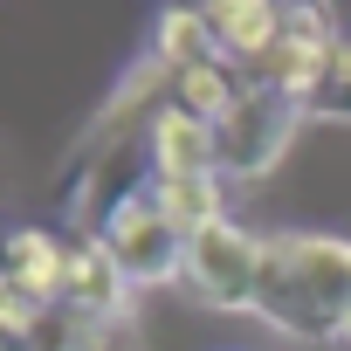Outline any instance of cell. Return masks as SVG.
<instances>
[{
	"label": "cell",
	"mask_w": 351,
	"mask_h": 351,
	"mask_svg": "<svg viewBox=\"0 0 351 351\" xmlns=\"http://www.w3.org/2000/svg\"><path fill=\"white\" fill-rule=\"evenodd\" d=\"M255 317L282 337H344L351 324V241L344 234H269L262 241V282Z\"/></svg>",
	"instance_id": "6da1fadb"
},
{
	"label": "cell",
	"mask_w": 351,
	"mask_h": 351,
	"mask_svg": "<svg viewBox=\"0 0 351 351\" xmlns=\"http://www.w3.org/2000/svg\"><path fill=\"white\" fill-rule=\"evenodd\" d=\"M97 241L110 248L124 282H172V276H186V234L172 228L165 207L152 200V180L117 200V214L97 228Z\"/></svg>",
	"instance_id": "7a4b0ae2"
},
{
	"label": "cell",
	"mask_w": 351,
	"mask_h": 351,
	"mask_svg": "<svg viewBox=\"0 0 351 351\" xmlns=\"http://www.w3.org/2000/svg\"><path fill=\"white\" fill-rule=\"evenodd\" d=\"M310 110L303 104H289L282 90H262V83H248L241 90V104L214 124V138H221V180H262V172L289 152V138H296V124H303Z\"/></svg>",
	"instance_id": "3957f363"
},
{
	"label": "cell",
	"mask_w": 351,
	"mask_h": 351,
	"mask_svg": "<svg viewBox=\"0 0 351 351\" xmlns=\"http://www.w3.org/2000/svg\"><path fill=\"white\" fill-rule=\"evenodd\" d=\"M207 310H248L255 317V282H262V234L221 221L186 241V276H180Z\"/></svg>",
	"instance_id": "277c9868"
},
{
	"label": "cell",
	"mask_w": 351,
	"mask_h": 351,
	"mask_svg": "<svg viewBox=\"0 0 351 351\" xmlns=\"http://www.w3.org/2000/svg\"><path fill=\"white\" fill-rule=\"evenodd\" d=\"M145 158H152V180H221V138L207 117L180 110V104H158L145 124Z\"/></svg>",
	"instance_id": "5b68a950"
},
{
	"label": "cell",
	"mask_w": 351,
	"mask_h": 351,
	"mask_svg": "<svg viewBox=\"0 0 351 351\" xmlns=\"http://www.w3.org/2000/svg\"><path fill=\"white\" fill-rule=\"evenodd\" d=\"M207 28H214L221 62L255 69L282 42V8H269V0H221V8H207Z\"/></svg>",
	"instance_id": "8992f818"
},
{
	"label": "cell",
	"mask_w": 351,
	"mask_h": 351,
	"mask_svg": "<svg viewBox=\"0 0 351 351\" xmlns=\"http://www.w3.org/2000/svg\"><path fill=\"white\" fill-rule=\"evenodd\" d=\"M0 282L56 310L62 303V282H69V248L56 234H42V228H14L8 234V276H0Z\"/></svg>",
	"instance_id": "52a82bcc"
},
{
	"label": "cell",
	"mask_w": 351,
	"mask_h": 351,
	"mask_svg": "<svg viewBox=\"0 0 351 351\" xmlns=\"http://www.w3.org/2000/svg\"><path fill=\"white\" fill-rule=\"evenodd\" d=\"M124 276H117V262H110V248L90 234V241H76L69 248V282H62V303L69 310H83V317H97V324H117L124 317Z\"/></svg>",
	"instance_id": "ba28073f"
},
{
	"label": "cell",
	"mask_w": 351,
	"mask_h": 351,
	"mask_svg": "<svg viewBox=\"0 0 351 351\" xmlns=\"http://www.w3.org/2000/svg\"><path fill=\"white\" fill-rule=\"evenodd\" d=\"M241 90H248V76L234 62H193V69H172L165 76V104H180V110H193L207 124H221L241 104Z\"/></svg>",
	"instance_id": "9c48e42d"
},
{
	"label": "cell",
	"mask_w": 351,
	"mask_h": 351,
	"mask_svg": "<svg viewBox=\"0 0 351 351\" xmlns=\"http://www.w3.org/2000/svg\"><path fill=\"white\" fill-rule=\"evenodd\" d=\"M152 62L158 69H193V62H221L214 49V28H207V8H165L152 21Z\"/></svg>",
	"instance_id": "30bf717a"
},
{
	"label": "cell",
	"mask_w": 351,
	"mask_h": 351,
	"mask_svg": "<svg viewBox=\"0 0 351 351\" xmlns=\"http://www.w3.org/2000/svg\"><path fill=\"white\" fill-rule=\"evenodd\" d=\"M152 200L165 207V221L180 228L186 241L228 221V193H221V180H152Z\"/></svg>",
	"instance_id": "8fae6325"
},
{
	"label": "cell",
	"mask_w": 351,
	"mask_h": 351,
	"mask_svg": "<svg viewBox=\"0 0 351 351\" xmlns=\"http://www.w3.org/2000/svg\"><path fill=\"white\" fill-rule=\"evenodd\" d=\"M310 117H344L351 124V42L330 49V62L317 76V97H310Z\"/></svg>",
	"instance_id": "7c38bea8"
},
{
	"label": "cell",
	"mask_w": 351,
	"mask_h": 351,
	"mask_svg": "<svg viewBox=\"0 0 351 351\" xmlns=\"http://www.w3.org/2000/svg\"><path fill=\"white\" fill-rule=\"evenodd\" d=\"M8 351H28V344H8Z\"/></svg>",
	"instance_id": "4fadbf2b"
},
{
	"label": "cell",
	"mask_w": 351,
	"mask_h": 351,
	"mask_svg": "<svg viewBox=\"0 0 351 351\" xmlns=\"http://www.w3.org/2000/svg\"><path fill=\"white\" fill-rule=\"evenodd\" d=\"M344 344H351V324H344Z\"/></svg>",
	"instance_id": "5bb4252c"
}]
</instances>
